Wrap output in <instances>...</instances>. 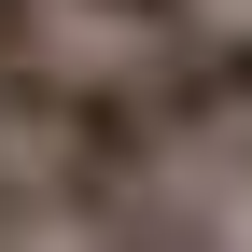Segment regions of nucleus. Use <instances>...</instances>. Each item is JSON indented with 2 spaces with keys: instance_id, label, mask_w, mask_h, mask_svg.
I'll return each mask as SVG.
<instances>
[{
  "instance_id": "f257e3e1",
  "label": "nucleus",
  "mask_w": 252,
  "mask_h": 252,
  "mask_svg": "<svg viewBox=\"0 0 252 252\" xmlns=\"http://www.w3.org/2000/svg\"><path fill=\"white\" fill-rule=\"evenodd\" d=\"M126 56H140V98H154V126H168L182 154H210V140H238V126H252V14L210 0L196 28L126 42Z\"/></svg>"
},
{
  "instance_id": "f03ea898",
  "label": "nucleus",
  "mask_w": 252,
  "mask_h": 252,
  "mask_svg": "<svg viewBox=\"0 0 252 252\" xmlns=\"http://www.w3.org/2000/svg\"><path fill=\"white\" fill-rule=\"evenodd\" d=\"M56 252H210V224L182 196H154V210H126V224H84V238H56Z\"/></svg>"
},
{
  "instance_id": "7ed1b4c3",
  "label": "nucleus",
  "mask_w": 252,
  "mask_h": 252,
  "mask_svg": "<svg viewBox=\"0 0 252 252\" xmlns=\"http://www.w3.org/2000/svg\"><path fill=\"white\" fill-rule=\"evenodd\" d=\"M28 42H84L56 0H0V56H28Z\"/></svg>"
},
{
  "instance_id": "20e7f679",
  "label": "nucleus",
  "mask_w": 252,
  "mask_h": 252,
  "mask_svg": "<svg viewBox=\"0 0 252 252\" xmlns=\"http://www.w3.org/2000/svg\"><path fill=\"white\" fill-rule=\"evenodd\" d=\"M0 252H56V238H14V224H0Z\"/></svg>"
}]
</instances>
